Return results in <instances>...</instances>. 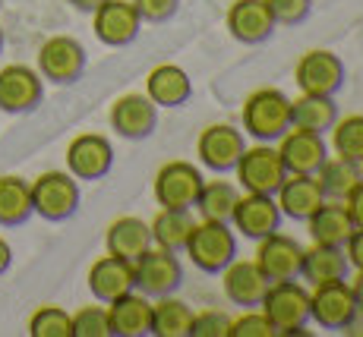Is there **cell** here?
<instances>
[{"mask_svg":"<svg viewBox=\"0 0 363 337\" xmlns=\"http://www.w3.org/2000/svg\"><path fill=\"white\" fill-rule=\"evenodd\" d=\"M184 252L190 256L193 268H199L202 275H221V271L240 256V243H237V234L231 224L196 221Z\"/></svg>","mask_w":363,"mask_h":337,"instance_id":"6da1fadb","label":"cell"},{"mask_svg":"<svg viewBox=\"0 0 363 337\" xmlns=\"http://www.w3.org/2000/svg\"><path fill=\"white\" fill-rule=\"evenodd\" d=\"M291 130V98L281 88H256L243 101V132L253 142L275 145Z\"/></svg>","mask_w":363,"mask_h":337,"instance_id":"7a4b0ae2","label":"cell"},{"mask_svg":"<svg viewBox=\"0 0 363 337\" xmlns=\"http://www.w3.org/2000/svg\"><path fill=\"white\" fill-rule=\"evenodd\" d=\"M259 309L272 321L275 334H303L310 325V290L303 280H278L269 284Z\"/></svg>","mask_w":363,"mask_h":337,"instance_id":"3957f363","label":"cell"},{"mask_svg":"<svg viewBox=\"0 0 363 337\" xmlns=\"http://www.w3.org/2000/svg\"><path fill=\"white\" fill-rule=\"evenodd\" d=\"M79 180L69 171H45L32 180V212L51 224L69 221L79 212Z\"/></svg>","mask_w":363,"mask_h":337,"instance_id":"277c9868","label":"cell"},{"mask_svg":"<svg viewBox=\"0 0 363 337\" xmlns=\"http://www.w3.org/2000/svg\"><path fill=\"white\" fill-rule=\"evenodd\" d=\"M234 173H237L240 193H259V195H275L281 189L284 177H288V171L281 164V154L269 142L247 145L240 161H237Z\"/></svg>","mask_w":363,"mask_h":337,"instance_id":"5b68a950","label":"cell"},{"mask_svg":"<svg viewBox=\"0 0 363 337\" xmlns=\"http://www.w3.org/2000/svg\"><path fill=\"white\" fill-rule=\"evenodd\" d=\"M133 275H136V290L145 293L149 299L177 293L186 278L177 252L158 249V246H149L139 258H133Z\"/></svg>","mask_w":363,"mask_h":337,"instance_id":"8992f818","label":"cell"},{"mask_svg":"<svg viewBox=\"0 0 363 337\" xmlns=\"http://www.w3.org/2000/svg\"><path fill=\"white\" fill-rule=\"evenodd\" d=\"M294 82L303 95H329L335 98L347 82V67L335 51L316 47V51L300 54L294 67Z\"/></svg>","mask_w":363,"mask_h":337,"instance_id":"52a82bcc","label":"cell"},{"mask_svg":"<svg viewBox=\"0 0 363 337\" xmlns=\"http://www.w3.org/2000/svg\"><path fill=\"white\" fill-rule=\"evenodd\" d=\"M243 149H247V132L237 130L231 123H212L199 132L196 139V158L206 171H212L215 177L234 173L237 161H240Z\"/></svg>","mask_w":363,"mask_h":337,"instance_id":"ba28073f","label":"cell"},{"mask_svg":"<svg viewBox=\"0 0 363 337\" xmlns=\"http://www.w3.org/2000/svg\"><path fill=\"white\" fill-rule=\"evenodd\" d=\"M357 315L360 309L347 280H332L310 290V321H316L325 331H347Z\"/></svg>","mask_w":363,"mask_h":337,"instance_id":"9c48e42d","label":"cell"},{"mask_svg":"<svg viewBox=\"0 0 363 337\" xmlns=\"http://www.w3.org/2000/svg\"><path fill=\"white\" fill-rule=\"evenodd\" d=\"M202 183H206V177H202V171L196 164H190V161H167L164 167H158L152 193H155V202L162 208L193 212Z\"/></svg>","mask_w":363,"mask_h":337,"instance_id":"30bf717a","label":"cell"},{"mask_svg":"<svg viewBox=\"0 0 363 337\" xmlns=\"http://www.w3.org/2000/svg\"><path fill=\"white\" fill-rule=\"evenodd\" d=\"M89 67L86 47L69 35H54L38 47V73L54 86H73Z\"/></svg>","mask_w":363,"mask_h":337,"instance_id":"8fae6325","label":"cell"},{"mask_svg":"<svg viewBox=\"0 0 363 337\" xmlns=\"http://www.w3.org/2000/svg\"><path fill=\"white\" fill-rule=\"evenodd\" d=\"M67 171L76 180H86V183L104 180L114 171V145H111V139L101 136V132L76 136L67 145Z\"/></svg>","mask_w":363,"mask_h":337,"instance_id":"7c38bea8","label":"cell"},{"mask_svg":"<svg viewBox=\"0 0 363 337\" xmlns=\"http://www.w3.org/2000/svg\"><path fill=\"white\" fill-rule=\"evenodd\" d=\"M108 120H111V130L121 139H127V142H143V139H149L152 132L158 130V104L143 92L121 95L111 104Z\"/></svg>","mask_w":363,"mask_h":337,"instance_id":"4fadbf2b","label":"cell"},{"mask_svg":"<svg viewBox=\"0 0 363 337\" xmlns=\"http://www.w3.org/2000/svg\"><path fill=\"white\" fill-rule=\"evenodd\" d=\"M281 208H278L275 195H259V193H240L234 215H231V227L237 236L243 240H262V236L281 230Z\"/></svg>","mask_w":363,"mask_h":337,"instance_id":"5bb4252c","label":"cell"},{"mask_svg":"<svg viewBox=\"0 0 363 337\" xmlns=\"http://www.w3.org/2000/svg\"><path fill=\"white\" fill-rule=\"evenodd\" d=\"M45 98V79L38 69L26 63H10L0 69V110L6 114H29Z\"/></svg>","mask_w":363,"mask_h":337,"instance_id":"9a60e30c","label":"cell"},{"mask_svg":"<svg viewBox=\"0 0 363 337\" xmlns=\"http://www.w3.org/2000/svg\"><path fill=\"white\" fill-rule=\"evenodd\" d=\"M256 243H259V246H256V258H253V262L259 265V271L272 280V284H278V280H300L303 246H300L294 236L275 230V234L262 236V240H256Z\"/></svg>","mask_w":363,"mask_h":337,"instance_id":"2e32d148","label":"cell"},{"mask_svg":"<svg viewBox=\"0 0 363 337\" xmlns=\"http://www.w3.org/2000/svg\"><path fill=\"white\" fill-rule=\"evenodd\" d=\"M92 29L101 45L127 47L143 32V19H139L133 0H104L99 10L92 13Z\"/></svg>","mask_w":363,"mask_h":337,"instance_id":"e0dca14e","label":"cell"},{"mask_svg":"<svg viewBox=\"0 0 363 337\" xmlns=\"http://www.w3.org/2000/svg\"><path fill=\"white\" fill-rule=\"evenodd\" d=\"M225 25H228V32H231L234 41L250 45V47L265 45L278 29V23L269 13V4H265V0H234V4L228 6Z\"/></svg>","mask_w":363,"mask_h":337,"instance_id":"ac0fdd59","label":"cell"},{"mask_svg":"<svg viewBox=\"0 0 363 337\" xmlns=\"http://www.w3.org/2000/svg\"><path fill=\"white\" fill-rule=\"evenodd\" d=\"M275 149L281 154V164L288 173H316L319 167L325 164V158H329L325 136L306 132V130H294V126L278 139Z\"/></svg>","mask_w":363,"mask_h":337,"instance_id":"d6986e66","label":"cell"},{"mask_svg":"<svg viewBox=\"0 0 363 337\" xmlns=\"http://www.w3.org/2000/svg\"><path fill=\"white\" fill-rule=\"evenodd\" d=\"M218 278H221V287H225V297L240 309H259L265 290H269V284H272L259 271V265L247 262V258H240V256H237Z\"/></svg>","mask_w":363,"mask_h":337,"instance_id":"ffe728a7","label":"cell"},{"mask_svg":"<svg viewBox=\"0 0 363 337\" xmlns=\"http://www.w3.org/2000/svg\"><path fill=\"white\" fill-rule=\"evenodd\" d=\"M275 202L288 221L306 224V217L323 205L325 195H323V189H319L316 173H288L281 189L275 193Z\"/></svg>","mask_w":363,"mask_h":337,"instance_id":"44dd1931","label":"cell"},{"mask_svg":"<svg viewBox=\"0 0 363 337\" xmlns=\"http://www.w3.org/2000/svg\"><path fill=\"white\" fill-rule=\"evenodd\" d=\"M108 306V321H111V337H145L152 334V299L139 290H130L123 297L111 299Z\"/></svg>","mask_w":363,"mask_h":337,"instance_id":"7402d4cb","label":"cell"},{"mask_svg":"<svg viewBox=\"0 0 363 337\" xmlns=\"http://www.w3.org/2000/svg\"><path fill=\"white\" fill-rule=\"evenodd\" d=\"M89 290L99 303H111V299L123 297V293L136 290V275H133V262L121 256H101L89 268Z\"/></svg>","mask_w":363,"mask_h":337,"instance_id":"603a6c76","label":"cell"},{"mask_svg":"<svg viewBox=\"0 0 363 337\" xmlns=\"http://www.w3.org/2000/svg\"><path fill=\"white\" fill-rule=\"evenodd\" d=\"M145 95H149L158 108L177 110V108H184V104H190L193 79L177 63H158V67L145 76Z\"/></svg>","mask_w":363,"mask_h":337,"instance_id":"cb8c5ba5","label":"cell"},{"mask_svg":"<svg viewBox=\"0 0 363 337\" xmlns=\"http://www.w3.org/2000/svg\"><path fill=\"white\" fill-rule=\"evenodd\" d=\"M351 275V262L345 256V246H323L313 243L303 249V262H300V280L310 287L332 284V280H347Z\"/></svg>","mask_w":363,"mask_h":337,"instance_id":"d4e9b609","label":"cell"},{"mask_svg":"<svg viewBox=\"0 0 363 337\" xmlns=\"http://www.w3.org/2000/svg\"><path fill=\"white\" fill-rule=\"evenodd\" d=\"M306 234H310L313 243L345 246L347 236L354 234V221H351V215H347L345 202H335V199L329 202L325 199L316 212L306 217Z\"/></svg>","mask_w":363,"mask_h":337,"instance_id":"484cf974","label":"cell"},{"mask_svg":"<svg viewBox=\"0 0 363 337\" xmlns=\"http://www.w3.org/2000/svg\"><path fill=\"white\" fill-rule=\"evenodd\" d=\"M341 110H338V101L329 95H303L291 101V126L294 130H306V132H332V126L338 123Z\"/></svg>","mask_w":363,"mask_h":337,"instance_id":"4316f807","label":"cell"},{"mask_svg":"<svg viewBox=\"0 0 363 337\" xmlns=\"http://www.w3.org/2000/svg\"><path fill=\"white\" fill-rule=\"evenodd\" d=\"M193 227H196V217L193 212H184V208H158V215L152 217L149 230H152V246L167 252H184L186 240H190Z\"/></svg>","mask_w":363,"mask_h":337,"instance_id":"83f0119b","label":"cell"},{"mask_svg":"<svg viewBox=\"0 0 363 337\" xmlns=\"http://www.w3.org/2000/svg\"><path fill=\"white\" fill-rule=\"evenodd\" d=\"M104 246H108L111 256H121V258H139L145 249L152 246V230L143 217H117L114 224L108 227L104 234Z\"/></svg>","mask_w":363,"mask_h":337,"instance_id":"f1b7e54d","label":"cell"},{"mask_svg":"<svg viewBox=\"0 0 363 337\" xmlns=\"http://www.w3.org/2000/svg\"><path fill=\"white\" fill-rule=\"evenodd\" d=\"M240 202V186L231 183V180H206L199 189L196 208L202 221H225L231 224V215Z\"/></svg>","mask_w":363,"mask_h":337,"instance_id":"f546056e","label":"cell"},{"mask_svg":"<svg viewBox=\"0 0 363 337\" xmlns=\"http://www.w3.org/2000/svg\"><path fill=\"white\" fill-rule=\"evenodd\" d=\"M32 183L23 177H0V227H19L32 217Z\"/></svg>","mask_w":363,"mask_h":337,"instance_id":"4dcf8cb0","label":"cell"},{"mask_svg":"<svg viewBox=\"0 0 363 337\" xmlns=\"http://www.w3.org/2000/svg\"><path fill=\"white\" fill-rule=\"evenodd\" d=\"M190 325L193 309L184 299H177V293L152 299V334L155 337H190Z\"/></svg>","mask_w":363,"mask_h":337,"instance_id":"1f68e13d","label":"cell"},{"mask_svg":"<svg viewBox=\"0 0 363 337\" xmlns=\"http://www.w3.org/2000/svg\"><path fill=\"white\" fill-rule=\"evenodd\" d=\"M316 180H319V189H323L325 199L345 202V195L363 180V171H360L357 161H347V158H341V154L332 158L329 154L325 164L316 171Z\"/></svg>","mask_w":363,"mask_h":337,"instance_id":"d6a6232c","label":"cell"},{"mask_svg":"<svg viewBox=\"0 0 363 337\" xmlns=\"http://www.w3.org/2000/svg\"><path fill=\"white\" fill-rule=\"evenodd\" d=\"M332 152L347 161H363V114L338 117L332 126Z\"/></svg>","mask_w":363,"mask_h":337,"instance_id":"836d02e7","label":"cell"},{"mask_svg":"<svg viewBox=\"0 0 363 337\" xmlns=\"http://www.w3.org/2000/svg\"><path fill=\"white\" fill-rule=\"evenodd\" d=\"M32 337H73V315L60 306H41L29 319Z\"/></svg>","mask_w":363,"mask_h":337,"instance_id":"e575fe53","label":"cell"},{"mask_svg":"<svg viewBox=\"0 0 363 337\" xmlns=\"http://www.w3.org/2000/svg\"><path fill=\"white\" fill-rule=\"evenodd\" d=\"M73 337H111L108 306H82L73 315Z\"/></svg>","mask_w":363,"mask_h":337,"instance_id":"d590c367","label":"cell"},{"mask_svg":"<svg viewBox=\"0 0 363 337\" xmlns=\"http://www.w3.org/2000/svg\"><path fill=\"white\" fill-rule=\"evenodd\" d=\"M228 334H231V315L218 312V309L193 312L190 337H228Z\"/></svg>","mask_w":363,"mask_h":337,"instance_id":"8d00e7d4","label":"cell"},{"mask_svg":"<svg viewBox=\"0 0 363 337\" xmlns=\"http://www.w3.org/2000/svg\"><path fill=\"white\" fill-rule=\"evenodd\" d=\"M275 328L265 319L262 309H243L240 319H231V334L228 337H272Z\"/></svg>","mask_w":363,"mask_h":337,"instance_id":"74e56055","label":"cell"},{"mask_svg":"<svg viewBox=\"0 0 363 337\" xmlns=\"http://www.w3.org/2000/svg\"><path fill=\"white\" fill-rule=\"evenodd\" d=\"M265 4L278 25H300L313 13V0H265Z\"/></svg>","mask_w":363,"mask_h":337,"instance_id":"f35d334b","label":"cell"},{"mask_svg":"<svg viewBox=\"0 0 363 337\" xmlns=\"http://www.w3.org/2000/svg\"><path fill=\"white\" fill-rule=\"evenodd\" d=\"M136 6L139 19L149 25H162V23H171L180 10V0H133Z\"/></svg>","mask_w":363,"mask_h":337,"instance_id":"ab89813d","label":"cell"},{"mask_svg":"<svg viewBox=\"0 0 363 337\" xmlns=\"http://www.w3.org/2000/svg\"><path fill=\"white\" fill-rule=\"evenodd\" d=\"M345 256L351 262V271H363V227H354V234L347 236Z\"/></svg>","mask_w":363,"mask_h":337,"instance_id":"60d3db41","label":"cell"},{"mask_svg":"<svg viewBox=\"0 0 363 337\" xmlns=\"http://www.w3.org/2000/svg\"><path fill=\"white\" fill-rule=\"evenodd\" d=\"M345 208H347V215H351L354 227H363V180L345 195Z\"/></svg>","mask_w":363,"mask_h":337,"instance_id":"b9f144b4","label":"cell"},{"mask_svg":"<svg viewBox=\"0 0 363 337\" xmlns=\"http://www.w3.org/2000/svg\"><path fill=\"white\" fill-rule=\"evenodd\" d=\"M10 265H13V249H10V243L0 236V275H6Z\"/></svg>","mask_w":363,"mask_h":337,"instance_id":"7bdbcfd3","label":"cell"},{"mask_svg":"<svg viewBox=\"0 0 363 337\" xmlns=\"http://www.w3.org/2000/svg\"><path fill=\"white\" fill-rule=\"evenodd\" d=\"M69 4H73L79 13H95L104 4V0H69Z\"/></svg>","mask_w":363,"mask_h":337,"instance_id":"ee69618b","label":"cell"},{"mask_svg":"<svg viewBox=\"0 0 363 337\" xmlns=\"http://www.w3.org/2000/svg\"><path fill=\"white\" fill-rule=\"evenodd\" d=\"M351 290H354V299H357V309H360V315H363V271H357V278H354Z\"/></svg>","mask_w":363,"mask_h":337,"instance_id":"f6af8a7d","label":"cell"},{"mask_svg":"<svg viewBox=\"0 0 363 337\" xmlns=\"http://www.w3.org/2000/svg\"><path fill=\"white\" fill-rule=\"evenodd\" d=\"M0 51H4V29H0Z\"/></svg>","mask_w":363,"mask_h":337,"instance_id":"bcb514c9","label":"cell"},{"mask_svg":"<svg viewBox=\"0 0 363 337\" xmlns=\"http://www.w3.org/2000/svg\"><path fill=\"white\" fill-rule=\"evenodd\" d=\"M360 171H363V161H360Z\"/></svg>","mask_w":363,"mask_h":337,"instance_id":"7dc6e473","label":"cell"},{"mask_svg":"<svg viewBox=\"0 0 363 337\" xmlns=\"http://www.w3.org/2000/svg\"><path fill=\"white\" fill-rule=\"evenodd\" d=\"M0 4H4V0H0Z\"/></svg>","mask_w":363,"mask_h":337,"instance_id":"c3c4849f","label":"cell"}]
</instances>
